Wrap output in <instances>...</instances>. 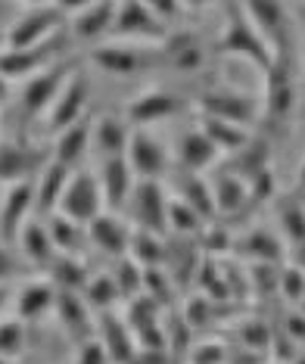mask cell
Wrapping results in <instances>:
<instances>
[{"mask_svg":"<svg viewBox=\"0 0 305 364\" xmlns=\"http://www.w3.org/2000/svg\"><path fill=\"white\" fill-rule=\"evenodd\" d=\"M53 311H56V318H60V327L65 330V336L75 346H85L87 339H94V333H97L94 311H90V305L85 302L81 293H65V289H60Z\"/></svg>","mask_w":305,"mask_h":364,"instance_id":"cell-20","label":"cell"},{"mask_svg":"<svg viewBox=\"0 0 305 364\" xmlns=\"http://www.w3.org/2000/svg\"><path fill=\"white\" fill-rule=\"evenodd\" d=\"M22 274H26V264L16 262L13 252L6 250V243L0 240V287H10V280L13 277H22Z\"/></svg>","mask_w":305,"mask_h":364,"instance_id":"cell-51","label":"cell"},{"mask_svg":"<svg viewBox=\"0 0 305 364\" xmlns=\"http://www.w3.org/2000/svg\"><path fill=\"white\" fill-rule=\"evenodd\" d=\"M60 6H63L75 38L100 41L106 35H112L115 16H119V4H112V0H97V4H60Z\"/></svg>","mask_w":305,"mask_h":364,"instance_id":"cell-14","label":"cell"},{"mask_svg":"<svg viewBox=\"0 0 305 364\" xmlns=\"http://www.w3.org/2000/svg\"><path fill=\"white\" fill-rule=\"evenodd\" d=\"M181 200L200 215L205 225H212V218H218L215 212V193H212V181H205L203 175H187L181 184Z\"/></svg>","mask_w":305,"mask_h":364,"instance_id":"cell-37","label":"cell"},{"mask_svg":"<svg viewBox=\"0 0 305 364\" xmlns=\"http://www.w3.org/2000/svg\"><path fill=\"white\" fill-rule=\"evenodd\" d=\"M234 255H240L250 264H284L287 259V243L280 240L277 230L255 225L243 230L234 243Z\"/></svg>","mask_w":305,"mask_h":364,"instance_id":"cell-18","label":"cell"},{"mask_svg":"<svg viewBox=\"0 0 305 364\" xmlns=\"http://www.w3.org/2000/svg\"><path fill=\"white\" fill-rule=\"evenodd\" d=\"M234 230H230L228 225H205L203 234H200V250L209 255V259H218V255L225 252H234Z\"/></svg>","mask_w":305,"mask_h":364,"instance_id":"cell-44","label":"cell"},{"mask_svg":"<svg viewBox=\"0 0 305 364\" xmlns=\"http://www.w3.org/2000/svg\"><path fill=\"white\" fill-rule=\"evenodd\" d=\"M280 330H284V333L302 349L305 346V311L302 309H290L284 318H280Z\"/></svg>","mask_w":305,"mask_h":364,"instance_id":"cell-49","label":"cell"},{"mask_svg":"<svg viewBox=\"0 0 305 364\" xmlns=\"http://www.w3.org/2000/svg\"><path fill=\"white\" fill-rule=\"evenodd\" d=\"M115 287H119L122 299H137V296H144V268L131 259V255H125V259H115V268L109 271Z\"/></svg>","mask_w":305,"mask_h":364,"instance_id":"cell-40","label":"cell"},{"mask_svg":"<svg viewBox=\"0 0 305 364\" xmlns=\"http://www.w3.org/2000/svg\"><path fill=\"white\" fill-rule=\"evenodd\" d=\"M184 321L191 327H209L212 321H215V302L205 299V296H193V299L184 305Z\"/></svg>","mask_w":305,"mask_h":364,"instance_id":"cell-48","label":"cell"},{"mask_svg":"<svg viewBox=\"0 0 305 364\" xmlns=\"http://www.w3.org/2000/svg\"><path fill=\"white\" fill-rule=\"evenodd\" d=\"M100 212H106V203H103V190H100L97 175H90V171H72L69 187H65L63 203H60V215L87 228Z\"/></svg>","mask_w":305,"mask_h":364,"instance_id":"cell-8","label":"cell"},{"mask_svg":"<svg viewBox=\"0 0 305 364\" xmlns=\"http://www.w3.org/2000/svg\"><path fill=\"white\" fill-rule=\"evenodd\" d=\"M200 128L209 134L212 144L218 146V153H225V156H237L252 140L250 128L230 125V122H218V119H205V115H200Z\"/></svg>","mask_w":305,"mask_h":364,"instance_id":"cell-32","label":"cell"},{"mask_svg":"<svg viewBox=\"0 0 305 364\" xmlns=\"http://www.w3.org/2000/svg\"><path fill=\"white\" fill-rule=\"evenodd\" d=\"M10 296H13L10 287H0V321H4V309H6V302H10Z\"/></svg>","mask_w":305,"mask_h":364,"instance_id":"cell-55","label":"cell"},{"mask_svg":"<svg viewBox=\"0 0 305 364\" xmlns=\"http://www.w3.org/2000/svg\"><path fill=\"white\" fill-rule=\"evenodd\" d=\"M171 35L168 26L153 13L150 4H119V16H115L112 38L115 41H137V44H162Z\"/></svg>","mask_w":305,"mask_h":364,"instance_id":"cell-6","label":"cell"},{"mask_svg":"<svg viewBox=\"0 0 305 364\" xmlns=\"http://www.w3.org/2000/svg\"><path fill=\"white\" fill-rule=\"evenodd\" d=\"M56 284L50 277H28L26 284H22L19 289H16V318L19 321H38V318H44L47 311L56 305Z\"/></svg>","mask_w":305,"mask_h":364,"instance_id":"cell-24","label":"cell"},{"mask_svg":"<svg viewBox=\"0 0 305 364\" xmlns=\"http://www.w3.org/2000/svg\"><path fill=\"white\" fill-rule=\"evenodd\" d=\"M6 47V28H0V50Z\"/></svg>","mask_w":305,"mask_h":364,"instance_id":"cell-57","label":"cell"},{"mask_svg":"<svg viewBox=\"0 0 305 364\" xmlns=\"http://www.w3.org/2000/svg\"><path fill=\"white\" fill-rule=\"evenodd\" d=\"M56 284V289H65V293H85V287L90 284L87 264L81 255H60L50 264V274H47Z\"/></svg>","mask_w":305,"mask_h":364,"instance_id":"cell-36","label":"cell"},{"mask_svg":"<svg viewBox=\"0 0 305 364\" xmlns=\"http://www.w3.org/2000/svg\"><path fill=\"white\" fill-rule=\"evenodd\" d=\"M69 44L65 35H53L50 41L38 47H28V50H0V75L6 81H28L35 78L41 69H47L50 63H56V53L60 47Z\"/></svg>","mask_w":305,"mask_h":364,"instance_id":"cell-10","label":"cell"},{"mask_svg":"<svg viewBox=\"0 0 305 364\" xmlns=\"http://www.w3.org/2000/svg\"><path fill=\"white\" fill-rule=\"evenodd\" d=\"M94 115H85L81 122H75V125H69L65 131H60V134L53 137V150H50V159L65 165V168H75V165H81V159L87 156V146L94 144Z\"/></svg>","mask_w":305,"mask_h":364,"instance_id":"cell-23","label":"cell"},{"mask_svg":"<svg viewBox=\"0 0 305 364\" xmlns=\"http://www.w3.org/2000/svg\"><path fill=\"white\" fill-rule=\"evenodd\" d=\"M50 162V153H38L28 144H10L0 140V184H22V181H35L41 168Z\"/></svg>","mask_w":305,"mask_h":364,"instance_id":"cell-16","label":"cell"},{"mask_svg":"<svg viewBox=\"0 0 305 364\" xmlns=\"http://www.w3.org/2000/svg\"><path fill=\"white\" fill-rule=\"evenodd\" d=\"M78 60L75 56H65V60H56L50 63L47 69H41L35 78L26 81V87H22V112L28 115V119H38V115H47L50 112V106L56 103V97L63 94L65 81L72 78V72L78 69Z\"/></svg>","mask_w":305,"mask_h":364,"instance_id":"cell-5","label":"cell"},{"mask_svg":"<svg viewBox=\"0 0 305 364\" xmlns=\"http://www.w3.org/2000/svg\"><path fill=\"white\" fill-rule=\"evenodd\" d=\"M262 122L268 128H284L296 112V65H293V50L290 53H274L271 69L262 75Z\"/></svg>","mask_w":305,"mask_h":364,"instance_id":"cell-1","label":"cell"},{"mask_svg":"<svg viewBox=\"0 0 305 364\" xmlns=\"http://www.w3.org/2000/svg\"><path fill=\"white\" fill-rule=\"evenodd\" d=\"M47 230H50L53 246H56L60 255H81V246L90 243L87 228L78 225V221H72V218H65V215H60V212L47 218Z\"/></svg>","mask_w":305,"mask_h":364,"instance_id":"cell-35","label":"cell"},{"mask_svg":"<svg viewBox=\"0 0 305 364\" xmlns=\"http://www.w3.org/2000/svg\"><path fill=\"white\" fill-rule=\"evenodd\" d=\"M6 97H10V81L0 75V100H6Z\"/></svg>","mask_w":305,"mask_h":364,"instance_id":"cell-56","label":"cell"},{"mask_svg":"<svg viewBox=\"0 0 305 364\" xmlns=\"http://www.w3.org/2000/svg\"><path fill=\"white\" fill-rule=\"evenodd\" d=\"M175 280L166 268H144V296H150L153 302L168 305L175 299Z\"/></svg>","mask_w":305,"mask_h":364,"instance_id":"cell-45","label":"cell"},{"mask_svg":"<svg viewBox=\"0 0 305 364\" xmlns=\"http://www.w3.org/2000/svg\"><path fill=\"white\" fill-rule=\"evenodd\" d=\"M280 268L284 264H250L246 277H250V296H280Z\"/></svg>","mask_w":305,"mask_h":364,"instance_id":"cell-42","label":"cell"},{"mask_svg":"<svg viewBox=\"0 0 305 364\" xmlns=\"http://www.w3.org/2000/svg\"><path fill=\"white\" fill-rule=\"evenodd\" d=\"M90 63L97 69L109 72L115 78H134L140 72L153 69L156 65V56L144 47H131V44H122V41H109V44H97L90 50Z\"/></svg>","mask_w":305,"mask_h":364,"instance_id":"cell-13","label":"cell"},{"mask_svg":"<svg viewBox=\"0 0 305 364\" xmlns=\"http://www.w3.org/2000/svg\"><path fill=\"white\" fill-rule=\"evenodd\" d=\"M268 364H274V361H268Z\"/></svg>","mask_w":305,"mask_h":364,"instance_id":"cell-61","label":"cell"},{"mask_svg":"<svg viewBox=\"0 0 305 364\" xmlns=\"http://www.w3.org/2000/svg\"><path fill=\"white\" fill-rule=\"evenodd\" d=\"M97 181H100L103 203L109 212L125 209L131 193H134V184H137V178H134V171H131L125 156H119V159H103L100 171H97Z\"/></svg>","mask_w":305,"mask_h":364,"instance_id":"cell-22","label":"cell"},{"mask_svg":"<svg viewBox=\"0 0 305 364\" xmlns=\"http://www.w3.org/2000/svg\"><path fill=\"white\" fill-rule=\"evenodd\" d=\"M218 146L209 140V134L196 125V128H187L178 140V162L184 165V171L191 175H203L205 168H212L218 159Z\"/></svg>","mask_w":305,"mask_h":364,"instance_id":"cell-27","label":"cell"},{"mask_svg":"<svg viewBox=\"0 0 305 364\" xmlns=\"http://www.w3.org/2000/svg\"><path fill=\"white\" fill-rule=\"evenodd\" d=\"M265 168H271V140L268 137H252L240 153L230 156V171L240 175L243 181H252Z\"/></svg>","mask_w":305,"mask_h":364,"instance_id":"cell-33","label":"cell"},{"mask_svg":"<svg viewBox=\"0 0 305 364\" xmlns=\"http://www.w3.org/2000/svg\"><path fill=\"white\" fill-rule=\"evenodd\" d=\"M31 212H35V181H22V184L6 187L4 200H0V240L6 246L13 240H19Z\"/></svg>","mask_w":305,"mask_h":364,"instance_id":"cell-17","label":"cell"},{"mask_svg":"<svg viewBox=\"0 0 305 364\" xmlns=\"http://www.w3.org/2000/svg\"><path fill=\"white\" fill-rule=\"evenodd\" d=\"M181 106H184V100H181L175 90L146 87L128 100L125 119H128V125H134V128H153V125H159V122L171 119V115H178Z\"/></svg>","mask_w":305,"mask_h":364,"instance_id":"cell-12","label":"cell"},{"mask_svg":"<svg viewBox=\"0 0 305 364\" xmlns=\"http://www.w3.org/2000/svg\"><path fill=\"white\" fill-rule=\"evenodd\" d=\"M228 364H268L262 352H252V349H237L228 355Z\"/></svg>","mask_w":305,"mask_h":364,"instance_id":"cell-52","label":"cell"},{"mask_svg":"<svg viewBox=\"0 0 305 364\" xmlns=\"http://www.w3.org/2000/svg\"><path fill=\"white\" fill-rule=\"evenodd\" d=\"M196 106H200V115H205V119L230 122V125H240V128H250L252 122L262 119L259 97L234 87H205Z\"/></svg>","mask_w":305,"mask_h":364,"instance_id":"cell-4","label":"cell"},{"mask_svg":"<svg viewBox=\"0 0 305 364\" xmlns=\"http://www.w3.org/2000/svg\"><path fill=\"white\" fill-rule=\"evenodd\" d=\"M131 259H134L140 268H166L168 259V240L159 234H150V230L134 228L131 234Z\"/></svg>","mask_w":305,"mask_h":364,"instance_id":"cell-34","label":"cell"},{"mask_svg":"<svg viewBox=\"0 0 305 364\" xmlns=\"http://www.w3.org/2000/svg\"><path fill=\"white\" fill-rule=\"evenodd\" d=\"M81 296H85V302L90 305V311H94V314L112 311L115 302L122 299V293H119V287H115V280H112L109 271L90 277V284L85 287V293H81Z\"/></svg>","mask_w":305,"mask_h":364,"instance_id":"cell-38","label":"cell"},{"mask_svg":"<svg viewBox=\"0 0 305 364\" xmlns=\"http://www.w3.org/2000/svg\"><path fill=\"white\" fill-rule=\"evenodd\" d=\"M131 234L134 228H128L125 218H119V212H100L94 221L87 225V240L94 250H100L112 259H125L131 252Z\"/></svg>","mask_w":305,"mask_h":364,"instance_id":"cell-19","label":"cell"},{"mask_svg":"<svg viewBox=\"0 0 305 364\" xmlns=\"http://www.w3.org/2000/svg\"><path fill=\"white\" fill-rule=\"evenodd\" d=\"M97 339L103 343L106 355H109L112 364H131L137 355V339L134 330L128 327L125 318H119L115 311L97 314Z\"/></svg>","mask_w":305,"mask_h":364,"instance_id":"cell-21","label":"cell"},{"mask_svg":"<svg viewBox=\"0 0 305 364\" xmlns=\"http://www.w3.org/2000/svg\"><path fill=\"white\" fill-rule=\"evenodd\" d=\"M87 97H90V78L87 72L78 69L72 72V78L65 81L63 94L56 97V103L50 106V112H47V128H50V134L56 137L60 131H65L69 125H75L87 115Z\"/></svg>","mask_w":305,"mask_h":364,"instance_id":"cell-11","label":"cell"},{"mask_svg":"<svg viewBox=\"0 0 305 364\" xmlns=\"http://www.w3.org/2000/svg\"><path fill=\"white\" fill-rule=\"evenodd\" d=\"M212 193H215L218 218H237V215H246V209H250V184L230 168L218 171L212 178Z\"/></svg>","mask_w":305,"mask_h":364,"instance_id":"cell-26","label":"cell"},{"mask_svg":"<svg viewBox=\"0 0 305 364\" xmlns=\"http://www.w3.org/2000/svg\"><path fill=\"white\" fill-rule=\"evenodd\" d=\"M302 296H305V274L296 264L284 262V268H280V299H287L296 309L302 302Z\"/></svg>","mask_w":305,"mask_h":364,"instance_id":"cell-46","label":"cell"},{"mask_svg":"<svg viewBox=\"0 0 305 364\" xmlns=\"http://www.w3.org/2000/svg\"><path fill=\"white\" fill-rule=\"evenodd\" d=\"M168 203H171V196L166 193L162 181H137L134 193L128 200L134 228L166 237L168 234Z\"/></svg>","mask_w":305,"mask_h":364,"instance_id":"cell-7","label":"cell"},{"mask_svg":"<svg viewBox=\"0 0 305 364\" xmlns=\"http://www.w3.org/2000/svg\"><path fill=\"white\" fill-rule=\"evenodd\" d=\"M228 346L218 343V339H205V343L193 346L187 352V364H228Z\"/></svg>","mask_w":305,"mask_h":364,"instance_id":"cell-47","label":"cell"},{"mask_svg":"<svg viewBox=\"0 0 305 364\" xmlns=\"http://www.w3.org/2000/svg\"><path fill=\"white\" fill-rule=\"evenodd\" d=\"M65 13L60 4H26L22 13L6 26V47L4 50H28L53 35H60Z\"/></svg>","mask_w":305,"mask_h":364,"instance_id":"cell-3","label":"cell"},{"mask_svg":"<svg viewBox=\"0 0 305 364\" xmlns=\"http://www.w3.org/2000/svg\"><path fill=\"white\" fill-rule=\"evenodd\" d=\"M293 364H305V349H302L299 355H296V358H293Z\"/></svg>","mask_w":305,"mask_h":364,"instance_id":"cell-58","label":"cell"},{"mask_svg":"<svg viewBox=\"0 0 305 364\" xmlns=\"http://www.w3.org/2000/svg\"><path fill=\"white\" fill-rule=\"evenodd\" d=\"M162 50H159V63L171 65V69H181V72H193L200 69L203 60H205V50L200 47V41L191 31H175L162 41Z\"/></svg>","mask_w":305,"mask_h":364,"instance_id":"cell-28","label":"cell"},{"mask_svg":"<svg viewBox=\"0 0 305 364\" xmlns=\"http://www.w3.org/2000/svg\"><path fill=\"white\" fill-rule=\"evenodd\" d=\"M218 53L225 56H243L252 65H259L262 75L274 63V50L268 47V41L259 35V28L252 26V19L246 16L243 6H225V28L218 38Z\"/></svg>","mask_w":305,"mask_h":364,"instance_id":"cell-2","label":"cell"},{"mask_svg":"<svg viewBox=\"0 0 305 364\" xmlns=\"http://www.w3.org/2000/svg\"><path fill=\"white\" fill-rule=\"evenodd\" d=\"M26 349V321L4 318L0 321V358L4 361H16Z\"/></svg>","mask_w":305,"mask_h":364,"instance_id":"cell-43","label":"cell"},{"mask_svg":"<svg viewBox=\"0 0 305 364\" xmlns=\"http://www.w3.org/2000/svg\"><path fill=\"white\" fill-rule=\"evenodd\" d=\"M19 246H22V255H26V262L31 268L50 271V264L60 259L50 230H47V221H28L19 234Z\"/></svg>","mask_w":305,"mask_h":364,"instance_id":"cell-30","label":"cell"},{"mask_svg":"<svg viewBox=\"0 0 305 364\" xmlns=\"http://www.w3.org/2000/svg\"><path fill=\"white\" fill-rule=\"evenodd\" d=\"M290 264H296V268L305 274V243H299V246H293L290 250Z\"/></svg>","mask_w":305,"mask_h":364,"instance_id":"cell-53","label":"cell"},{"mask_svg":"<svg viewBox=\"0 0 305 364\" xmlns=\"http://www.w3.org/2000/svg\"><path fill=\"white\" fill-rule=\"evenodd\" d=\"M299 13H305V6H302V10H299ZM302 26H305V22H302Z\"/></svg>","mask_w":305,"mask_h":364,"instance_id":"cell-60","label":"cell"},{"mask_svg":"<svg viewBox=\"0 0 305 364\" xmlns=\"http://www.w3.org/2000/svg\"><path fill=\"white\" fill-rule=\"evenodd\" d=\"M131 134H134V131L128 128L125 115H100V119L94 122V146L100 150L103 159H119V156H125Z\"/></svg>","mask_w":305,"mask_h":364,"instance_id":"cell-29","label":"cell"},{"mask_svg":"<svg viewBox=\"0 0 305 364\" xmlns=\"http://www.w3.org/2000/svg\"><path fill=\"white\" fill-rule=\"evenodd\" d=\"M274 215H277V234L290 250L305 243V200H299V196H284V200L277 203Z\"/></svg>","mask_w":305,"mask_h":364,"instance_id":"cell-31","label":"cell"},{"mask_svg":"<svg viewBox=\"0 0 305 364\" xmlns=\"http://www.w3.org/2000/svg\"><path fill=\"white\" fill-rule=\"evenodd\" d=\"M271 339H274V327H271L265 318H246V321H240V327H237V343H240V349L268 355Z\"/></svg>","mask_w":305,"mask_h":364,"instance_id":"cell-41","label":"cell"},{"mask_svg":"<svg viewBox=\"0 0 305 364\" xmlns=\"http://www.w3.org/2000/svg\"><path fill=\"white\" fill-rule=\"evenodd\" d=\"M10 364H16V361H10Z\"/></svg>","mask_w":305,"mask_h":364,"instance_id":"cell-62","label":"cell"},{"mask_svg":"<svg viewBox=\"0 0 305 364\" xmlns=\"http://www.w3.org/2000/svg\"><path fill=\"white\" fill-rule=\"evenodd\" d=\"M296 193H305V159L299 162V171H296Z\"/></svg>","mask_w":305,"mask_h":364,"instance_id":"cell-54","label":"cell"},{"mask_svg":"<svg viewBox=\"0 0 305 364\" xmlns=\"http://www.w3.org/2000/svg\"><path fill=\"white\" fill-rule=\"evenodd\" d=\"M72 364H112V361H109V355H106L103 343L94 336V339H87L85 346H78L75 361H72Z\"/></svg>","mask_w":305,"mask_h":364,"instance_id":"cell-50","label":"cell"},{"mask_svg":"<svg viewBox=\"0 0 305 364\" xmlns=\"http://www.w3.org/2000/svg\"><path fill=\"white\" fill-rule=\"evenodd\" d=\"M69 178H72V168H65L60 162H47L41 168V175L35 178V212L50 218V215L60 212V203H63V193L69 187Z\"/></svg>","mask_w":305,"mask_h":364,"instance_id":"cell-25","label":"cell"},{"mask_svg":"<svg viewBox=\"0 0 305 364\" xmlns=\"http://www.w3.org/2000/svg\"><path fill=\"white\" fill-rule=\"evenodd\" d=\"M203 228H205V221L200 218V215H196L191 205L181 200V196H171V203H168V230H171V234L200 240Z\"/></svg>","mask_w":305,"mask_h":364,"instance_id":"cell-39","label":"cell"},{"mask_svg":"<svg viewBox=\"0 0 305 364\" xmlns=\"http://www.w3.org/2000/svg\"><path fill=\"white\" fill-rule=\"evenodd\" d=\"M125 159L137 181H162L168 171V146L150 128H134Z\"/></svg>","mask_w":305,"mask_h":364,"instance_id":"cell-9","label":"cell"},{"mask_svg":"<svg viewBox=\"0 0 305 364\" xmlns=\"http://www.w3.org/2000/svg\"><path fill=\"white\" fill-rule=\"evenodd\" d=\"M296 309H302V311H305V296H302V302H299V305H296Z\"/></svg>","mask_w":305,"mask_h":364,"instance_id":"cell-59","label":"cell"},{"mask_svg":"<svg viewBox=\"0 0 305 364\" xmlns=\"http://www.w3.org/2000/svg\"><path fill=\"white\" fill-rule=\"evenodd\" d=\"M246 16L252 19V26L259 28V35L268 41V47L274 53H290V10L274 0H255V4H243Z\"/></svg>","mask_w":305,"mask_h":364,"instance_id":"cell-15","label":"cell"}]
</instances>
